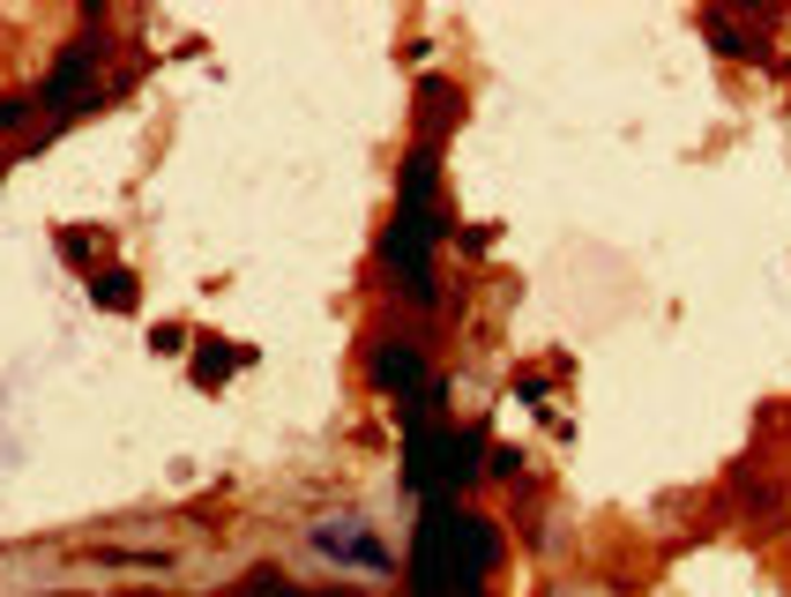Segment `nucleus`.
Masks as SVG:
<instances>
[{"label":"nucleus","mask_w":791,"mask_h":597,"mask_svg":"<svg viewBox=\"0 0 791 597\" xmlns=\"http://www.w3.org/2000/svg\"><path fill=\"white\" fill-rule=\"evenodd\" d=\"M500 560V530L486 516H456V500H426L419 546H411V590L419 597H478Z\"/></svg>","instance_id":"1"},{"label":"nucleus","mask_w":791,"mask_h":597,"mask_svg":"<svg viewBox=\"0 0 791 597\" xmlns=\"http://www.w3.org/2000/svg\"><path fill=\"white\" fill-rule=\"evenodd\" d=\"M433 239H441L433 209H403V217L389 224V239H381L389 270L411 284V298H419V306H433Z\"/></svg>","instance_id":"2"},{"label":"nucleus","mask_w":791,"mask_h":597,"mask_svg":"<svg viewBox=\"0 0 791 597\" xmlns=\"http://www.w3.org/2000/svg\"><path fill=\"white\" fill-rule=\"evenodd\" d=\"M90 75H98V46H68L60 52V68L46 75V105H82V90H90Z\"/></svg>","instance_id":"3"},{"label":"nucleus","mask_w":791,"mask_h":597,"mask_svg":"<svg viewBox=\"0 0 791 597\" xmlns=\"http://www.w3.org/2000/svg\"><path fill=\"white\" fill-rule=\"evenodd\" d=\"M314 546L329 552V560H359V568H389V546H381V538H367V530H336V522H322V530H314Z\"/></svg>","instance_id":"4"},{"label":"nucleus","mask_w":791,"mask_h":597,"mask_svg":"<svg viewBox=\"0 0 791 597\" xmlns=\"http://www.w3.org/2000/svg\"><path fill=\"white\" fill-rule=\"evenodd\" d=\"M419 373H426V359H419V344H373V381L381 389H419Z\"/></svg>","instance_id":"5"},{"label":"nucleus","mask_w":791,"mask_h":597,"mask_svg":"<svg viewBox=\"0 0 791 597\" xmlns=\"http://www.w3.org/2000/svg\"><path fill=\"white\" fill-rule=\"evenodd\" d=\"M403 209H433V149L403 165Z\"/></svg>","instance_id":"6"},{"label":"nucleus","mask_w":791,"mask_h":597,"mask_svg":"<svg viewBox=\"0 0 791 597\" xmlns=\"http://www.w3.org/2000/svg\"><path fill=\"white\" fill-rule=\"evenodd\" d=\"M90 298H98L105 314H127V306H135V276H127V270H105L98 284H90Z\"/></svg>","instance_id":"7"},{"label":"nucleus","mask_w":791,"mask_h":597,"mask_svg":"<svg viewBox=\"0 0 791 597\" xmlns=\"http://www.w3.org/2000/svg\"><path fill=\"white\" fill-rule=\"evenodd\" d=\"M232 366H240V351H232V344H202V381H224V373H232Z\"/></svg>","instance_id":"8"},{"label":"nucleus","mask_w":791,"mask_h":597,"mask_svg":"<svg viewBox=\"0 0 791 597\" xmlns=\"http://www.w3.org/2000/svg\"><path fill=\"white\" fill-rule=\"evenodd\" d=\"M448 105H456V98H448V82H419V112H426V120L448 112Z\"/></svg>","instance_id":"9"},{"label":"nucleus","mask_w":791,"mask_h":597,"mask_svg":"<svg viewBox=\"0 0 791 597\" xmlns=\"http://www.w3.org/2000/svg\"><path fill=\"white\" fill-rule=\"evenodd\" d=\"M23 112H30L23 98H8V105H0V127H23Z\"/></svg>","instance_id":"10"},{"label":"nucleus","mask_w":791,"mask_h":597,"mask_svg":"<svg viewBox=\"0 0 791 597\" xmlns=\"http://www.w3.org/2000/svg\"><path fill=\"white\" fill-rule=\"evenodd\" d=\"M276 597H322V590H276Z\"/></svg>","instance_id":"11"}]
</instances>
